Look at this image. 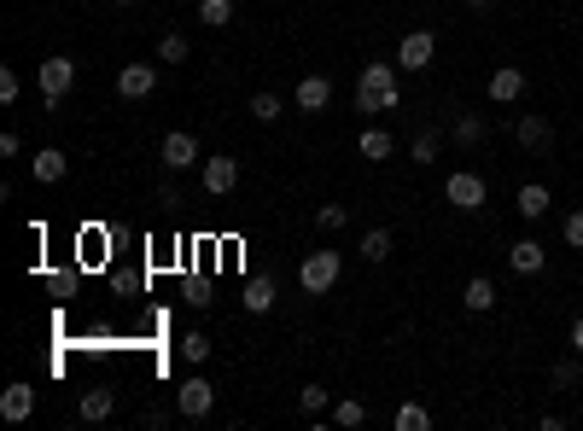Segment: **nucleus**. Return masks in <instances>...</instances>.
<instances>
[{
	"label": "nucleus",
	"mask_w": 583,
	"mask_h": 431,
	"mask_svg": "<svg viewBox=\"0 0 583 431\" xmlns=\"http://www.w3.org/2000/svg\"><path fill=\"white\" fill-rule=\"evenodd\" d=\"M391 257V228H368L362 233V263H385Z\"/></svg>",
	"instance_id": "obj_25"
},
{
	"label": "nucleus",
	"mask_w": 583,
	"mask_h": 431,
	"mask_svg": "<svg viewBox=\"0 0 583 431\" xmlns=\"http://www.w3.org/2000/svg\"><path fill=\"white\" fill-rule=\"evenodd\" d=\"M339 274H344L339 251H309L304 263H298V286H304L309 298H327L339 286Z\"/></svg>",
	"instance_id": "obj_2"
},
{
	"label": "nucleus",
	"mask_w": 583,
	"mask_h": 431,
	"mask_svg": "<svg viewBox=\"0 0 583 431\" xmlns=\"http://www.w3.org/2000/svg\"><path fill=\"white\" fill-rule=\"evenodd\" d=\"M438 152H444V129H420L409 140V158H414V164H438Z\"/></svg>",
	"instance_id": "obj_21"
},
{
	"label": "nucleus",
	"mask_w": 583,
	"mask_h": 431,
	"mask_svg": "<svg viewBox=\"0 0 583 431\" xmlns=\"http://www.w3.org/2000/svg\"><path fill=\"white\" fill-rule=\"evenodd\" d=\"M158 158H164V169H175V175H181V169H193V164H205V158H199V140H193L187 129H170V134H164Z\"/></svg>",
	"instance_id": "obj_9"
},
{
	"label": "nucleus",
	"mask_w": 583,
	"mask_h": 431,
	"mask_svg": "<svg viewBox=\"0 0 583 431\" xmlns=\"http://www.w3.org/2000/svg\"><path fill=\"white\" fill-rule=\"evenodd\" d=\"M344 222H350V210H344V204H315V228H321V233H339Z\"/></svg>",
	"instance_id": "obj_31"
},
{
	"label": "nucleus",
	"mask_w": 583,
	"mask_h": 431,
	"mask_svg": "<svg viewBox=\"0 0 583 431\" xmlns=\"http://www.w3.org/2000/svg\"><path fill=\"white\" fill-rule=\"evenodd\" d=\"M432 59H438V35L432 30H409L403 41H397V65L403 70H426Z\"/></svg>",
	"instance_id": "obj_8"
},
{
	"label": "nucleus",
	"mask_w": 583,
	"mask_h": 431,
	"mask_svg": "<svg viewBox=\"0 0 583 431\" xmlns=\"http://www.w3.org/2000/svg\"><path fill=\"white\" fill-rule=\"evenodd\" d=\"M298 408H304L309 420H321V414L333 408V391H327V385H304V391H298Z\"/></svg>",
	"instance_id": "obj_27"
},
{
	"label": "nucleus",
	"mask_w": 583,
	"mask_h": 431,
	"mask_svg": "<svg viewBox=\"0 0 583 431\" xmlns=\"http://www.w3.org/2000/svg\"><path fill=\"white\" fill-rule=\"evenodd\" d=\"M467 6H490V0H467Z\"/></svg>",
	"instance_id": "obj_38"
},
{
	"label": "nucleus",
	"mask_w": 583,
	"mask_h": 431,
	"mask_svg": "<svg viewBox=\"0 0 583 431\" xmlns=\"http://www.w3.org/2000/svg\"><path fill=\"white\" fill-rule=\"evenodd\" d=\"M368 420V402H356V397H344V402H333V426H362Z\"/></svg>",
	"instance_id": "obj_29"
},
{
	"label": "nucleus",
	"mask_w": 583,
	"mask_h": 431,
	"mask_svg": "<svg viewBox=\"0 0 583 431\" xmlns=\"http://www.w3.org/2000/svg\"><path fill=\"white\" fill-rule=\"evenodd\" d=\"M199 24L228 30V24H234V0H199Z\"/></svg>",
	"instance_id": "obj_26"
},
{
	"label": "nucleus",
	"mask_w": 583,
	"mask_h": 431,
	"mask_svg": "<svg viewBox=\"0 0 583 431\" xmlns=\"http://www.w3.org/2000/svg\"><path fill=\"white\" fill-rule=\"evenodd\" d=\"M65 175H70V158L59 146H41V152H35V181H41V187H59Z\"/></svg>",
	"instance_id": "obj_16"
},
{
	"label": "nucleus",
	"mask_w": 583,
	"mask_h": 431,
	"mask_svg": "<svg viewBox=\"0 0 583 431\" xmlns=\"http://www.w3.org/2000/svg\"><path fill=\"white\" fill-rule=\"evenodd\" d=\"M181 356H187V362H210V332H181Z\"/></svg>",
	"instance_id": "obj_30"
},
{
	"label": "nucleus",
	"mask_w": 583,
	"mask_h": 431,
	"mask_svg": "<svg viewBox=\"0 0 583 431\" xmlns=\"http://www.w3.org/2000/svg\"><path fill=\"white\" fill-rule=\"evenodd\" d=\"M275 280H245V292H240V303H245V315H269L275 309Z\"/></svg>",
	"instance_id": "obj_19"
},
{
	"label": "nucleus",
	"mask_w": 583,
	"mask_h": 431,
	"mask_svg": "<svg viewBox=\"0 0 583 431\" xmlns=\"http://www.w3.org/2000/svg\"><path fill=\"white\" fill-rule=\"evenodd\" d=\"M560 239H566L572 251H583V210H566V222H560Z\"/></svg>",
	"instance_id": "obj_33"
},
{
	"label": "nucleus",
	"mask_w": 583,
	"mask_h": 431,
	"mask_svg": "<svg viewBox=\"0 0 583 431\" xmlns=\"http://www.w3.org/2000/svg\"><path fill=\"white\" fill-rule=\"evenodd\" d=\"M111 408H117L111 391H82V420H88V426H105V420H111Z\"/></svg>",
	"instance_id": "obj_23"
},
{
	"label": "nucleus",
	"mask_w": 583,
	"mask_h": 431,
	"mask_svg": "<svg viewBox=\"0 0 583 431\" xmlns=\"http://www.w3.org/2000/svg\"><path fill=\"white\" fill-rule=\"evenodd\" d=\"M461 303H467L473 315H490V309H496V280H490V274H473V280L461 286Z\"/></svg>",
	"instance_id": "obj_18"
},
{
	"label": "nucleus",
	"mask_w": 583,
	"mask_h": 431,
	"mask_svg": "<svg viewBox=\"0 0 583 431\" xmlns=\"http://www.w3.org/2000/svg\"><path fill=\"white\" fill-rule=\"evenodd\" d=\"M356 152H362L368 164H385V158L397 152V140H391L385 129H362V140H356Z\"/></svg>",
	"instance_id": "obj_20"
},
{
	"label": "nucleus",
	"mask_w": 583,
	"mask_h": 431,
	"mask_svg": "<svg viewBox=\"0 0 583 431\" xmlns=\"http://www.w3.org/2000/svg\"><path fill=\"white\" fill-rule=\"evenodd\" d=\"M549 187H543V181H525V187H519V199H514V210L519 216H525V222H543V216H549Z\"/></svg>",
	"instance_id": "obj_17"
},
{
	"label": "nucleus",
	"mask_w": 583,
	"mask_h": 431,
	"mask_svg": "<svg viewBox=\"0 0 583 431\" xmlns=\"http://www.w3.org/2000/svg\"><path fill=\"white\" fill-rule=\"evenodd\" d=\"M514 140H519V152H531V158H543L554 146V123H549V111H525L514 123Z\"/></svg>",
	"instance_id": "obj_7"
},
{
	"label": "nucleus",
	"mask_w": 583,
	"mask_h": 431,
	"mask_svg": "<svg viewBox=\"0 0 583 431\" xmlns=\"http://www.w3.org/2000/svg\"><path fill=\"white\" fill-rule=\"evenodd\" d=\"M35 82H41V105H47V111H59V100H65L70 82H76V59H65V53L41 59V65H35Z\"/></svg>",
	"instance_id": "obj_3"
},
{
	"label": "nucleus",
	"mask_w": 583,
	"mask_h": 431,
	"mask_svg": "<svg viewBox=\"0 0 583 431\" xmlns=\"http://www.w3.org/2000/svg\"><path fill=\"white\" fill-rule=\"evenodd\" d=\"M245 111H251V117H257V123H275L280 111H286V105L275 100V94H269V88H263V94H251V105H245Z\"/></svg>",
	"instance_id": "obj_32"
},
{
	"label": "nucleus",
	"mask_w": 583,
	"mask_h": 431,
	"mask_svg": "<svg viewBox=\"0 0 583 431\" xmlns=\"http://www.w3.org/2000/svg\"><path fill=\"white\" fill-rule=\"evenodd\" d=\"M187 53H193V41H187L181 30L158 35V65H187Z\"/></svg>",
	"instance_id": "obj_24"
},
{
	"label": "nucleus",
	"mask_w": 583,
	"mask_h": 431,
	"mask_svg": "<svg viewBox=\"0 0 583 431\" xmlns=\"http://www.w3.org/2000/svg\"><path fill=\"white\" fill-rule=\"evenodd\" d=\"M572 350H578V356H583V315H578V321H572Z\"/></svg>",
	"instance_id": "obj_36"
},
{
	"label": "nucleus",
	"mask_w": 583,
	"mask_h": 431,
	"mask_svg": "<svg viewBox=\"0 0 583 431\" xmlns=\"http://www.w3.org/2000/svg\"><path fill=\"white\" fill-rule=\"evenodd\" d=\"M549 379L560 385V391H578V385H583V356H578V350H572V356H560V362L549 367Z\"/></svg>",
	"instance_id": "obj_22"
},
{
	"label": "nucleus",
	"mask_w": 583,
	"mask_h": 431,
	"mask_svg": "<svg viewBox=\"0 0 583 431\" xmlns=\"http://www.w3.org/2000/svg\"><path fill=\"white\" fill-rule=\"evenodd\" d=\"M356 88L379 94V105H385V111H403V65H397V59H368V65H362V76H356Z\"/></svg>",
	"instance_id": "obj_1"
},
{
	"label": "nucleus",
	"mask_w": 583,
	"mask_h": 431,
	"mask_svg": "<svg viewBox=\"0 0 583 431\" xmlns=\"http://www.w3.org/2000/svg\"><path fill=\"white\" fill-rule=\"evenodd\" d=\"M449 140H455V146H467V152H473V146H484V140H490V123H484V111H467V117H455V123H449Z\"/></svg>",
	"instance_id": "obj_15"
},
{
	"label": "nucleus",
	"mask_w": 583,
	"mask_h": 431,
	"mask_svg": "<svg viewBox=\"0 0 583 431\" xmlns=\"http://www.w3.org/2000/svg\"><path fill=\"white\" fill-rule=\"evenodd\" d=\"M292 105L309 111V117H321V111L333 105V82H327V76H304V82L292 88Z\"/></svg>",
	"instance_id": "obj_14"
},
{
	"label": "nucleus",
	"mask_w": 583,
	"mask_h": 431,
	"mask_svg": "<svg viewBox=\"0 0 583 431\" xmlns=\"http://www.w3.org/2000/svg\"><path fill=\"white\" fill-rule=\"evenodd\" d=\"M30 414H35V385L30 379H12V385L0 391V420H6V426H24Z\"/></svg>",
	"instance_id": "obj_10"
},
{
	"label": "nucleus",
	"mask_w": 583,
	"mask_h": 431,
	"mask_svg": "<svg viewBox=\"0 0 583 431\" xmlns=\"http://www.w3.org/2000/svg\"><path fill=\"white\" fill-rule=\"evenodd\" d=\"M484 94H490V105H514L519 94H525V70L519 65H496L490 70V82H484Z\"/></svg>",
	"instance_id": "obj_13"
},
{
	"label": "nucleus",
	"mask_w": 583,
	"mask_h": 431,
	"mask_svg": "<svg viewBox=\"0 0 583 431\" xmlns=\"http://www.w3.org/2000/svg\"><path fill=\"white\" fill-rule=\"evenodd\" d=\"M18 94H24V82H18V70L6 65L0 70V105H18Z\"/></svg>",
	"instance_id": "obj_34"
},
{
	"label": "nucleus",
	"mask_w": 583,
	"mask_h": 431,
	"mask_svg": "<svg viewBox=\"0 0 583 431\" xmlns=\"http://www.w3.org/2000/svg\"><path fill=\"white\" fill-rule=\"evenodd\" d=\"M117 6H140V0H117Z\"/></svg>",
	"instance_id": "obj_37"
},
{
	"label": "nucleus",
	"mask_w": 583,
	"mask_h": 431,
	"mask_svg": "<svg viewBox=\"0 0 583 431\" xmlns=\"http://www.w3.org/2000/svg\"><path fill=\"white\" fill-rule=\"evenodd\" d=\"M444 199L461 210V216H473V210H484V199H490V187H484V175H473V169H455L444 181Z\"/></svg>",
	"instance_id": "obj_5"
},
{
	"label": "nucleus",
	"mask_w": 583,
	"mask_h": 431,
	"mask_svg": "<svg viewBox=\"0 0 583 431\" xmlns=\"http://www.w3.org/2000/svg\"><path fill=\"white\" fill-rule=\"evenodd\" d=\"M508 268H514V274H543V268H549V245L531 239V233L514 239V245H508Z\"/></svg>",
	"instance_id": "obj_12"
},
{
	"label": "nucleus",
	"mask_w": 583,
	"mask_h": 431,
	"mask_svg": "<svg viewBox=\"0 0 583 431\" xmlns=\"http://www.w3.org/2000/svg\"><path fill=\"white\" fill-rule=\"evenodd\" d=\"M199 181H205V193H210V199H228V193L240 187V158H228V152L205 158V164H199Z\"/></svg>",
	"instance_id": "obj_6"
},
{
	"label": "nucleus",
	"mask_w": 583,
	"mask_h": 431,
	"mask_svg": "<svg viewBox=\"0 0 583 431\" xmlns=\"http://www.w3.org/2000/svg\"><path fill=\"white\" fill-rule=\"evenodd\" d=\"M210 408H216V385H210L205 373H193V379L175 385V414L181 420H205Z\"/></svg>",
	"instance_id": "obj_4"
},
{
	"label": "nucleus",
	"mask_w": 583,
	"mask_h": 431,
	"mask_svg": "<svg viewBox=\"0 0 583 431\" xmlns=\"http://www.w3.org/2000/svg\"><path fill=\"white\" fill-rule=\"evenodd\" d=\"M391 426H397V431H432V414H426V408H420V402H403V408H397V420H391Z\"/></svg>",
	"instance_id": "obj_28"
},
{
	"label": "nucleus",
	"mask_w": 583,
	"mask_h": 431,
	"mask_svg": "<svg viewBox=\"0 0 583 431\" xmlns=\"http://www.w3.org/2000/svg\"><path fill=\"white\" fill-rule=\"evenodd\" d=\"M356 111H362V117H385V105H379V94H368V88H356Z\"/></svg>",
	"instance_id": "obj_35"
},
{
	"label": "nucleus",
	"mask_w": 583,
	"mask_h": 431,
	"mask_svg": "<svg viewBox=\"0 0 583 431\" xmlns=\"http://www.w3.org/2000/svg\"><path fill=\"white\" fill-rule=\"evenodd\" d=\"M117 94L123 100H152L158 94V65H123L117 70Z\"/></svg>",
	"instance_id": "obj_11"
}]
</instances>
